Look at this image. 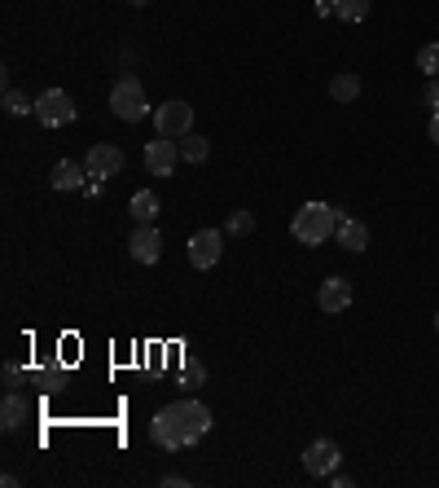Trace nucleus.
<instances>
[{"label": "nucleus", "mask_w": 439, "mask_h": 488, "mask_svg": "<svg viewBox=\"0 0 439 488\" xmlns=\"http://www.w3.org/2000/svg\"><path fill=\"white\" fill-rule=\"evenodd\" d=\"M84 167H89V176H119V172H123V150L110 145V141H97V145L89 150Z\"/></svg>", "instance_id": "10"}, {"label": "nucleus", "mask_w": 439, "mask_h": 488, "mask_svg": "<svg viewBox=\"0 0 439 488\" xmlns=\"http://www.w3.org/2000/svg\"><path fill=\"white\" fill-rule=\"evenodd\" d=\"M110 111H114V120H123V123H141L150 115V102H145V89H141L136 75H123L110 89Z\"/></svg>", "instance_id": "3"}, {"label": "nucleus", "mask_w": 439, "mask_h": 488, "mask_svg": "<svg viewBox=\"0 0 439 488\" xmlns=\"http://www.w3.org/2000/svg\"><path fill=\"white\" fill-rule=\"evenodd\" d=\"M127 251H132L136 264H158V255H163V234H158L154 225H136L132 238H127Z\"/></svg>", "instance_id": "8"}, {"label": "nucleus", "mask_w": 439, "mask_h": 488, "mask_svg": "<svg viewBox=\"0 0 439 488\" xmlns=\"http://www.w3.org/2000/svg\"><path fill=\"white\" fill-rule=\"evenodd\" d=\"M207 431H212V409L203 400H172L150 418V440L167 453L198 445Z\"/></svg>", "instance_id": "1"}, {"label": "nucleus", "mask_w": 439, "mask_h": 488, "mask_svg": "<svg viewBox=\"0 0 439 488\" xmlns=\"http://www.w3.org/2000/svg\"><path fill=\"white\" fill-rule=\"evenodd\" d=\"M338 221H343V212H334L329 203H304L295 212V221H290V234L304 246H321L326 238H334Z\"/></svg>", "instance_id": "2"}, {"label": "nucleus", "mask_w": 439, "mask_h": 488, "mask_svg": "<svg viewBox=\"0 0 439 488\" xmlns=\"http://www.w3.org/2000/svg\"><path fill=\"white\" fill-rule=\"evenodd\" d=\"M422 102H427V106H435V111H439V80H431V84H427V93H422Z\"/></svg>", "instance_id": "24"}, {"label": "nucleus", "mask_w": 439, "mask_h": 488, "mask_svg": "<svg viewBox=\"0 0 439 488\" xmlns=\"http://www.w3.org/2000/svg\"><path fill=\"white\" fill-rule=\"evenodd\" d=\"M0 106H4V115H27V111H35V102H27V97H22L18 89H4Z\"/></svg>", "instance_id": "19"}, {"label": "nucleus", "mask_w": 439, "mask_h": 488, "mask_svg": "<svg viewBox=\"0 0 439 488\" xmlns=\"http://www.w3.org/2000/svg\"><path fill=\"white\" fill-rule=\"evenodd\" d=\"M31 115L44 123V128H66V123L75 120V102H71V93L49 89V93L35 97V111H31Z\"/></svg>", "instance_id": "4"}, {"label": "nucleus", "mask_w": 439, "mask_h": 488, "mask_svg": "<svg viewBox=\"0 0 439 488\" xmlns=\"http://www.w3.org/2000/svg\"><path fill=\"white\" fill-rule=\"evenodd\" d=\"M250 229H255L250 212H228V234H250Z\"/></svg>", "instance_id": "22"}, {"label": "nucleus", "mask_w": 439, "mask_h": 488, "mask_svg": "<svg viewBox=\"0 0 439 488\" xmlns=\"http://www.w3.org/2000/svg\"><path fill=\"white\" fill-rule=\"evenodd\" d=\"M435 335H439V313H435Z\"/></svg>", "instance_id": "28"}, {"label": "nucleus", "mask_w": 439, "mask_h": 488, "mask_svg": "<svg viewBox=\"0 0 439 488\" xmlns=\"http://www.w3.org/2000/svg\"><path fill=\"white\" fill-rule=\"evenodd\" d=\"M176 145H181V159H185V163H203V159L212 154V141H207V136H198V132H185Z\"/></svg>", "instance_id": "17"}, {"label": "nucleus", "mask_w": 439, "mask_h": 488, "mask_svg": "<svg viewBox=\"0 0 439 488\" xmlns=\"http://www.w3.org/2000/svg\"><path fill=\"white\" fill-rule=\"evenodd\" d=\"M49 185H53V190H84V185H89V167H84V163H71V159H62V163L53 167Z\"/></svg>", "instance_id": "14"}, {"label": "nucleus", "mask_w": 439, "mask_h": 488, "mask_svg": "<svg viewBox=\"0 0 439 488\" xmlns=\"http://www.w3.org/2000/svg\"><path fill=\"white\" fill-rule=\"evenodd\" d=\"M418 71L435 80L439 75V44H422V49H418Z\"/></svg>", "instance_id": "20"}, {"label": "nucleus", "mask_w": 439, "mask_h": 488, "mask_svg": "<svg viewBox=\"0 0 439 488\" xmlns=\"http://www.w3.org/2000/svg\"><path fill=\"white\" fill-rule=\"evenodd\" d=\"M154 128H158V136L181 141L185 132H194V106H189V102H163V106L154 111Z\"/></svg>", "instance_id": "5"}, {"label": "nucleus", "mask_w": 439, "mask_h": 488, "mask_svg": "<svg viewBox=\"0 0 439 488\" xmlns=\"http://www.w3.org/2000/svg\"><path fill=\"white\" fill-rule=\"evenodd\" d=\"M431 141H435V145H439V111H435V115H431Z\"/></svg>", "instance_id": "27"}, {"label": "nucleus", "mask_w": 439, "mask_h": 488, "mask_svg": "<svg viewBox=\"0 0 439 488\" xmlns=\"http://www.w3.org/2000/svg\"><path fill=\"white\" fill-rule=\"evenodd\" d=\"M185 484H189L185 476H163V488H185Z\"/></svg>", "instance_id": "26"}, {"label": "nucleus", "mask_w": 439, "mask_h": 488, "mask_svg": "<svg viewBox=\"0 0 439 488\" xmlns=\"http://www.w3.org/2000/svg\"><path fill=\"white\" fill-rule=\"evenodd\" d=\"M317 304H321V313H347L351 308V282L347 277H326L321 290H317Z\"/></svg>", "instance_id": "11"}, {"label": "nucleus", "mask_w": 439, "mask_h": 488, "mask_svg": "<svg viewBox=\"0 0 439 488\" xmlns=\"http://www.w3.org/2000/svg\"><path fill=\"white\" fill-rule=\"evenodd\" d=\"M220 251H224V234L220 229H198L189 238V264L194 268H212V264H220Z\"/></svg>", "instance_id": "7"}, {"label": "nucleus", "mask_w": 439, "mask_h": 488, "mask_svg": "<svg viewBox=\"0 0 439 488\" xmlns=\"http://www.w3.org/2000/svg\"><path fill=\"white\" fill-rule=\"evenodd\" d=\"M334 238L343 251H351V255H360L365 246H369V225L365 221H351V216H343L338 221V229H334Z\"/></svg>", "instance_id": "13"}, {"label": "nucleus", "mask_w": 439, "mask_h": 488, "mask_svg": "<svg viewBox=\"0 0 439 488\" xmlns=\"http://www.w3.org/2000/svg\"><path fill=\"white\" fill-rule=\"evenodd\" d=\"M329 97H334V102H343V106H347V102H356V97H360V75H351V71L334 75V80H329Z\"/></svg>", "instance_id": "16"}, {"label": "nucleus", "mask_w": 439, "mask_h": 488, "mask_svg": "<svg viewBox=\"0 0 439 488\" xmlns=\"http://www.w3.org/2000/svg\"><path fill=\"white\" fill-rule=\"evenodd\" d=\"M176 159H181V145H176L172 136H158V141L145 145V167H150V176H172V172H176Z\"/></svg>", "instance_id": "6"}, {"label": "nucleus", "mask_w": 439, "mask_h": 488, "mask_svg": "<svg viewBox=\"0 0 439 488\" xmlns=\"http://www.w3.org/2000/svg\"><path fill=\"white\" fill-rule=\"evenodd\" d=\"M338 462H343V449H338L334 440H312V445L304 449V467H308V476H334Z\"/></svg>", "instance_id": "9"}, {"label": "nucleus", "mask_w": 439, "mask_h": 488, "mask_svg": "<svg viewBox=\"0 0 439 488\" xmlns=\"http://www.w3.org/2000/svg\"><path fill=\"white\" fill-rule=\"evenodd\" d=\"M102 190H106V176H89V185H84V194H89V198H97Z\"/></svg>", "instance_id": "23"}, {"label": "nucleus", "mask_w": 439, "mask_h": 488, "mask_svg": "<svg viewBox=\"0 0 439 488\" xmlns=\"http://www.w3.org/2000/svg\"><path fill=\"white\" fill-rule=\"evenodd\" d=\"M132 4H145V0H132Z\"/></svg>", "instance_id": "29"}, {"label": "nucleus", "mask_w": 439, "mask_h": 488, "mask_svg": "<svg viewBox=\"0 0 439 488\" xmlns=\"http://www.w3.org/2000/svg\"><path fill=\"white\" fill-rule=\"evenodd\" d=\"M334 18H343V22H365V18H369V0H334Z\"/></svg>", "instance_id": "18"}, {"label": "nucleus", "mask_w": 439, "mask_h": 488, "mask_svg": "<svg viewBox=\"0 0 439 488\" xmlns=\"http://www.w3.org/2000/svg\"><path fill=\"white\" fill-rule=\"evenodd\" d=\"M27 383H31V374H27L22 366H13V361L4 366V387H9V391H22Z\"/></svg>", "instance_id": "21"}, {"label": "nucleus", "mask_w": 439, "mask_h": 488, "mask_svg": "<svg viewBox=\"0 0 439 488\" xmlns=\"http://www.w3.org/2000/svg\"><path fill=\"white\" fill-rule=\"evenodd\" d=\"M127 212H132V221H136V225H154V216H158V198H154V190H141V194H132Z\"/></svg>", "instance_id": "15"}, {"label": "nucleus", "mask_w": 439, "mask_h": 488, "mask_svg": "<svg viewBox=\"0 0 439 488\" xmlns=\"http://www.w3.org/2000/svg\"><path fill=\"white\" fill-rule=\"evenodd\" d=\"M198 378H207V369H203V366H189V369H185V383H198Z\"/></svg>", "instance_id": "25"}, {"label": "nucleus", "mask_w": 439, "mask_h": 488, "mask_svg": "<svg viewBox=\"0 0 439 488\" xmlns=\"http://www.w3.org/2000/svg\"><path fill=\"white\" fill-rule=\"evenodd\" d=\"M27 418H31V400L22 391H4V400H0V427L4 431H18Z\"/></svg>", "instance_id": "12"}]
</instances>
